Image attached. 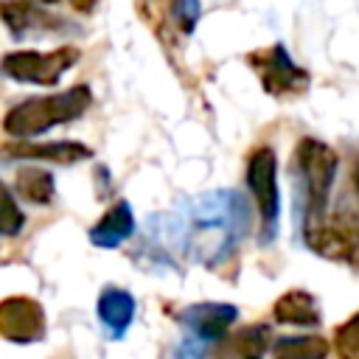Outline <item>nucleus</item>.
<instances>
[{
	"label": "nucleus",
	"instance_id": "obj_1",
	"mask_svg": "<svg viewBox=\"0 0 359 359\" xmlns=\"http://www.w3.org/2000/svg\"><path fill=\"white\" fill-rule=\"evenodd\" d=\"M247 224H250V213L236 191L208 194L188 210L182 222L185 250L196 261L216 266L236 250V241L241 238Z\"/></svg>",
	"mask_w": 359,
	"mask_h": 359
},
{
	"label": "nucleus",
	"instance_id": "obj_2",
	"mask_svg": "<svg viewBox=\"0 0 359 359\" xmlns=\"http://www.w3.org/2000/svg\"><path fill=\"white\" fill-rule=\"evenodd\" d=\"M339 154L317 140V137H300L294 146V157L289 171L297 180V196H300V230L320 222L328 213L331 191L337 182Z\"/></svg>",
	"mask_w": 359,
	"mask_h": 359
},
{
	"label": "nucleus",
	"instance_id": "obj_3",
	"mask_svg": "<svg viewBox=\"0 0 359 359\" xmlns=\"http://www.w3.org/2000/svg\"><path fill=\"white\" fill-rule=\"evenodd\" d=\"M90 107H93L90 84H73L59 93L31 95V98L14 104L3 115V132L8 137H39V135L50 132L53 126L79 121Z\"/></svg>",
	"mask_w": 359,
	"mask_h": 359
},
{
	"label": "nucleus",
	"instance_id": "obj_4",
	"mask_svg": "<svg viewBox=\"0 0 359 359\" xmlns=\"http://www.w3.org/2000/svg\"><path fill=\"white\" fill-rule=\"evenodd\" d=\"M300 233L311 252L328 261L348 264L351 269L359 272V210L353 208L328 210L320 222L303 227Z\"/></svg>",
	"mask_w": 359,
	"mask_h": 359
},
{
	"label": "nucleus",
	"instance_id": "obj_5",
	"mask_svg": "<svg viewBox=\"0 0 359 359\" xmlns=\"http://www.w3.org/2000/svg\"><path fill=\"white\" fill-rule=\"evenodd\" d=\"M247 188L252 194L255 210H258V241L269 244L278 233V216H280V194H278V160L272 146H255L247 157L244 168Z\"/></svg>",
	"mask_w": 359,
	"mask_h": 359
},
{
	"label": "nucleus",
	"instance_id": "obj_6",
	"mask_svg": "<svg viewBox=\"0 0 359 359\" xmlns=\"http://www.w3.org/2000/svg\"><path fill=\"white\" fill-rule=\"evenodd\" d=\"M244 62L252 67V73L258 76L266 95L297 98L311 87V73L306 67H300L280 42L250 50L244 56Z\"/></svg>",
	"mask_w": 359,
	"mask_h": 359
},
{
	"label": "nucleus",
	"instance_id": "obj_7",
	"mask_svg": "<svg viewBox=\"0 0 359 359\" xmlns=\"http://www.w3.org/2000/svg\"><path fill=\"white\" fill-rule=\"evenodd\" d=\"M81 50L76 45H59L53 50H8L3 56V73L22 84L56 87L59 79L76 67Z\"/></svg>",
	"mask_w": 359,
	"mask_h": 359
},
{
	"label": "nucleus",
	"instance_id": "obj_8",
	"mask_svg": "<svg viewBox=\"0 0 359 359\" xmlns=\"http://www.w3.org/2000/svg\"><path fill=\"white\" fill-rule=\"evenodd\" d=\"M48 331L45 309L39 300L25 294H11L0 303V337L8 342H39Z\"/></svg>",
	"mask_w": 359,
	"mask_h": 359
},
{
	"label": "nucleus",
	"instance_id": "obj_9",
	"mask_svg": "<svg viewBox=\"0 0 359 359\" xmlns=\"http://www.w3.org/2000/svg\"><path fill=\"white\" fill-rule=\"evenodd\" d=\"M3 20L14 39L31 34H70V22L45 8L39 0H3Z\"/></svg>",
	"mask_w": 359,
	"mask_h": 359
},
{
	"label": "nucleus",
	"instance_id": "obj_10",
	"mask_svg": "<svg viewBox=\"0 0 359 359\" xmlns=\"http://www.w3.org/2000/svg\"><path fill=\"white\" fill-rule=\"evenodd\" d=\"M6 160H39V163H59V165H76L81 160L93 157V149L79 140H48L39 143L34 137H8L3 143Z\"/></svg>",
	"mask_w": 359,
	"mask_h": 359
},
{
	"label": "nucleus",
	"instance_id": "obj_11",
	"mask_svg": "<svg viewBox=\"0 0 359 359\" xmlns=\"http://www.w3.org/2000/svg\"><path fill=\"white\" fill-rule=\"evenodd\" d=\"M238 309L230 303H194L177 311V323L196 339L205 342H222L236 323Z\"/></svg>",
	"mask_w": 359,
	"mask_h": 359
},
{
	"label": "nucleus",
	"instance_id": "obj_12",
	"mask_svg": "<svg viewBox=\"0 0 359 359\" xmlns=\"http://www.w3.org/2000/svg\"><path fill=\"white\" fill-rule=\"evenodd\" d=\"M135 233V216L126 199H118L107 208V213L90 227V241L101 250H112L118 244H123L129 236Z\"/></svg>",
	"mask_w": 359,
	"mask_h": 359
},
{
	"label": "nucleus",
	"instance_id": "obj_13",
	"mask_svg": "<svg viewBox=\"0 0 359 359\" xmlns=\"http://www.w3.org/2000/svg\"><path fill=\"white\" fill-rule=\"evenodd\" d=\"M135 309H137L135 297L126 289H118V286H107L98 294V303H95V314H98L101 325L107 328V334L112 339H121L126 334V328L135 320Z\"/></svg>",
	"mask_w": 359,
	"mask_h": 359
},
{
	"label": "nucleus",
	"instance_id": "obj_14",
	"mask_svg": "<svg viewBox=\"0 0 359 359\" xmlns=\"http://www.w3.org/2000/svg\"><path fill=\"white\" fill-rule=\"evenodd\" d=\"M272 320L280 325H300V328H317L320 325V306L311 292L306 289H289L283 292L272 306Z\"/></svg>",
	"mask_w": 359,
	"mask_h": 359
},
{
	"label": "nucleus",
	"instance_id": "obj_15",
	"mask_svg": "<svg viewBox=\"0 0 359 359\" xmlns=\"http://www.w3.org/2000/svg\"><path fill=\"white\" fill-rule=\"evenodd\" d=\"M272 351V328L266 323H252L247 328H238L236 334H227V342L216 348V353L230 356H264Z\"/></svg>",
	"mask_w": 359,
	"mask_h": 359
},
{
	"label": "nucleus",
	"instance_id": "obj_16",
	"mask_svg": "<svg viewBox=\"0 0 359 359\" xmlns=\"http://www.w3.org/2000/svg\"><path fill=\"white\" fill-rule=\"evenodd\" d=\"M25 202L31 205H50L56 196V177L48 168L39 165H25L17 174V182L11 185Z\"/></svg>",
	"mask_w": 359,
	"mask_h": 359
},
{
	"label": "nucleus",
	"instance_id": "obj_17",
	"mask_svg": "<svg viewBox=\"0 0 359 359\" xmlns=\"http://www.w3.org/2000/svg\"><path fill=\"white\" fill-rule=\"evenodd\" d=\"M135 8L140 14V20L154 31V36L163 42L165 50H171L177 45V34L180 28L174 25L171 20V11H168V0H135Z\"/></svg>",
	"mask_w": 359,
	"mask_h": 359
},
{
	"label": "nucleus",
	"instance_id": "obj_18",
	"mask_svg": "<svg viewBox=\"0 0 359 359\" xmlns=\"http://www.w3.org/2000/svg\"><path fill=\"white\" fill-rule=\"evenodd\" d=\"M275 356H325L328 342L323 337H278L272 342Z\"/></svg>",
	"mask_w": 359,
	"mask_h": 359
},
{
	"label": "nucleus",
	"instance_id": "obj_19",
	"mask_svg": "<svg viewBox=\"0 0 359 359\" xmlns=\"http://www.w3.org/2000/svg\"><path fill=\"white\" fill-rule=\"evenodd\" d=\"M334 351L345 359H359V309L334 328Z\"/></svg>",
	"mask_w": 359,
	"mask_h": 359
},
{
	"label": "nucleus",
	"instance_id": "obj_20",
	"mask_svg": "<svg viewBox=\"0 0 359 359\" xmlns=\"http://www.w3.org/2000/svg\"><path fill=\"white\" fill-rule=\"evenodd\" d=\"M168 11H171V20L180 28V34L188 36V34H194V28L199 22L202 3L199 0H168Z\"/></svg>",
	"mask_w": 359,
	"mask_h": 359
},
{
	"label": "nucleus",
	"instance_id": "obj_21",
	"mask_svg": "<svg viewBox=\"0 0 359 359\" xmlns=\"http://www.w3.org/2000/svg\"><path fill=\"white\" fill-rule=\"evenodd\" d=\"M14 194H17V191H14L11 185H6V219H3V233H6L8 238L17 236V233H22V224H25V213L20 210Z\"/></svg>",
	"mask_w": 359,
	"mask_h": 359
},
{
	"label": "nucleus",
	"instance_id": "obj_22",
	"mask_svg": "<svg viewBox=\"0 0 359 359\" xmlns=\"http://www.w3.org/2000/svg\"><path fill=\"white\" fill-rule=\"evenodd\" d=\"M39 3H45V6L70 3V8H76L79 14H93V11H95V6H98V0H39Z\"/></svg>",
	"mask_w": 359,
	"mask_h": 359
},
{
	"label": "nucleus",
	"instance_id": "obj_23",
	"mask_svg": "<svg viewBox=\"0 0 359 359\" xmlns=\"http://www.w3.org/2000/svg\"><path fill=\"white\" fill-rule=\"evenodd\" d=\"M351 180H353V188H356V194H359V157H356V163H353V174H351Z\"/></svg>",
	"mask_w": 359,
	"mask_h": 359
}]
</instances>
